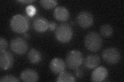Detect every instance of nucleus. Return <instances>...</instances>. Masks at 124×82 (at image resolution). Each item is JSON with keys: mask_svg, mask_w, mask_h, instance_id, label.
Segmentation results:
<instances>
[{"mask_svg": "<svg viewBox=\"0 0 124 82\" xmlns=\"http://www.w3.org/2000/svg\"><path fill=\"white\" fill-rule=\"evenodd\" d=\"M83 61L82 53L78 50H72L69 52L66 58V63L71 69H77L82 65Z\"/></svg>", "mask_w": 124, "mask_h": 82, "instance_id": "4", "label": "nucleus"}, {"mask_svg": "<svg viewBox=\"0 0 124 82\" xmlns=\"http://www.w3.org/2000/svg\"><path fill=\"white\" fill-rule=\"evenodd\" d=\"M53 15L57 21L64 22L68 20L69 18L70 14L66 8L63 6H60L54 9Z\"/></svg>", "mask_w": 124, "mask_h": 82, "instance_id": "13", "label": "nucleus"}, {"mask_svg": "<svg viewBox=\"0 0 124 82\" xmlns=\"http://www.w3.org/2000/svg\"><path fill=\"white\" fill-rule=\"evenodd\" d=\"M10 25L13 32L18 33H24L29 29V21L26 16L16 14L11 18Z\"/></svg>", "mask_w": 124, "mask_h": 82, "instance_id": "1", "label": "nucleus"}, {"mask_svg": "<svg viewBox=\"0 0 124 82\" xmlns=\"http://www.w3.org/2000/svg\"><path fill=\"white\" fill-rule=\"evenodd\" d=\"M0 82H18L19 80L15 77L14 76H11V75H7L2 76L1 79H0Z\"/></svg>", "mask_w": 124, "mask_h": 82, "instance_id": "19", "label": "nucleus"}, {"mask_svg": "<svg viewBox=\"0 0 124 82\" xmlns=\"http://www.w3.org/2000/svg\"><path fill=\"white\" fill-rule=\"evenodd\" d=\"M25 10L27 14L30 17H32L36 12V8L33 5H29L27 6Z\"/></svg>", "mask_w": 124, "mask_h": 82, "instance_id": "20", "label": "nucleus"}, {"mask_svg": "<svg viewBox=\"0 0 124 82\" xmlns=\"http://www.w3.org/2000/svg\"><path fill=\"white\" fill-rule=\"evenodd\" d=\"M100 32L104 38H109L113 33V29L109 24H104L101 27Z\"/></svg>", "mask_w": 124, "mask_h": 82, "instance_id": "17", "label": "nucleus"}, {"mask_svg": "<svg viewBox=\"0 0 124 82\" xmlns=\"http://www.w3.org/2000/svg\"><path fill=\"white\" fill-rule=\"evenodd\" d=\"M103 60L107 63L113 65L117 63L121 58V54L119 50L115 48L110 47L104 49L102 53Z\"/></svg>", "mask_w": 124, "mask_h": 82, "instance_id": "5", "label": "nucleus"}, {"mask_svg": "<svg viewBox=\"0 0 124 82\" xmlns=\"http://www.w3.org/2000/svg\"><path fill=\"white\" fill-rule=\"evenodd\" d=\"M10 47L14 52L19 55H22L27 51L28 45L25 40L18 37L14 38L11 41Z\"/></svg>", "mask_w": 124, "mask_h": 82, "instance_id": "6", "label": "nucleus"}, {"mask_svg": "<svg viewBox=\"0 0 124 82\" xmlns=\"http://www.w3.org/2000/svg\"><path fill=\"white\" fill-rule=\"evenodd\" d=\"M55 36L57 40L62 43L69 42L73 37L71 26L66 23L61 24L56 27Z\"/></svg>", "mask_w": 124, "mask_h": 82, "instance_id": "3", "label": "nucleus"}, {"mask_svg": "<svg viewBox=\"0 0 124 82\" xmlns=\"http://www.w3.org/2000/svg\"><path fill=\"white\" fill-rule=\"evenodd\" d=\"M102 44V38L97 32H90L85 37V46L90 51H98L101 48Z\"/></svg>", "mask_w": 124, "mask_h": 82, "instance_id": "2", "label": "nucleus"}, {"mask_svg": "<svg viewBox=\"0 0 124 82\" xmlns=\"http://www.w3.org/2000/svg\"><path fill=\"white\" fill-rule=\"evenodd\" d=\"M100 63L99 57L96 54H90L85 57L84 64L88 69H94L96 68Z\"/></svg>", "mask_w": 124, "mask_h": 82, "instance_id": "14", "label": "nucleus"}, {"mask_svg": "<svg viewBox=\"0 0 124 82\" xmlns=\"http://www.w3.org/2000/svg\"><path fill=\"white\" fill-rule=\"evenodd\" d=\"M14 64V57L11 52L4 50L0 51V67L3 70L9 69Z\"/></svg>", "mask_w": 124, "mask_h": 82, "instance_id": "8", "label": "nucleus"}, {"mask_svg": "<svg viewBox=\"0 0 124 82\" xmlns=\"http://www.w3.org/2000/svg\"><path fill=\"white\" fill-rule=\"evenodd\" d=\"M50 69L55 75H60L64 72L66 68L65 62L59 57L54 58L50 62Z\"/></svg>", "mask_w": 124, "mask_h": 82, "instance_id": "9", "label": "nucleus"}, {"mask_svg": "<svg viewBox=\"0 0 124 82\" xmlns=\"http://www.w3.org/2000/svg\"><path fill=\"white\" fill-rule=\"evenodd\" d=\"M28 58L31 63L37 64L41 60V54L39 51L35 48L31 49L28 53Z\"/></svg>", "mask_w": 124, "mask_h": 82, "instance_id": "15", "label": "nucleus"}, {"mask_svg": "<svg viewBox=\"0 0 124 82\" xmlns=\"http://www.w3.org/2000/svg\"><path fill=\"white\" fill-rule=\"evenodd\" d=\"M77 21L79 25L83 28L91 27L94 23V17L89 11H82L77 15Z\"/></svg>", "mask_w": 124, "mask_h": 82, "instance_id": "7", "label": "nucleus"}, {"mask_svg": "<svg viewBox=\"0 0 124 82\" xmlns=\"http://www.w3.org/2000/svg\"><path fill=\"white\" fill-rule=\"evenodd\" d=\"M41 6L46 9H51L57 4V1L54 0H41L39 1Z\"/></svg>", "mask_w": 124, "mask_h": 82, "instance_id": "18", "label": "nucleus"}, {"mask_svg": "<svg viewBox=\"0 0 124 82\" xmlns=\"http://www.w3.org/2000/svg\"><path fill=\"white\" fill-rule=\"evenodd\" d=\"M56 81L59 82H73L76 81V78L72 74L64 71L59 75Z\"/></svg>", "mask_w": 124, "mask_h": 82, "instance_id": "16", "label": "nucleus"}, {"mask_svg": "<svg viewBox=\"0 0 124 82\" xmlns=\"http://www.w3.org/2000/svg\"><path fill=\"white\" fill-rule=\"evenodd\" d=\"M77 69V71H76V74H77V76H78V77L82 76V74H83L82 72L81 71L80 69Z\"/></svg>", "mask_w": 124, "mask_h": 82, "instance_id": "23", "label": "nucleus"}, {"mask_svg": "<svg viewBox=\"0 0 124 82\" xmlns=\"http://www.w3.org/2000/svg\"><path fill=\"white\" fill-rule=\"evenodd\" d=\"M49 22L46 18L38 17L33 22L34 29L38 32H44L49 28Z\"/></svg>", "mask_w": 124, "mask_h": 82, "instance_id": "11", "label": "nucleus"}, {"mask_svg": "<svg viewBox=\"0 0 124 82\" xmlns=\"http://www.w3.org/2000/svg\"><path fill=\"white\" fill-rule=\"evenodd\" d=\"M108 75V71L106 68L103 66H99L96 68L92 74V81L98 82L104 81Z\"/></svg>", "mask_w": 124, "mask_h": 82, "instance_id": "10", "label": "nucleus"}, {"mask_svg": "<svg viewBox=\"0 0 124 82\" xmlns=\"http://www.w3.org/2000/svg\"><path fill=\"white\" fill-rule=\"evenodd\" d=\"M35 1H30V0H28V1H19L18 2H20L22 3H32L34 2Z\"/></svg>", "mask_w": 124, "mask_h": 82, "instance_id": "24", "label": "nucleus"}, {"mask_svg": "<svg viewBox=\"0 0 124 82\" xmlns=\"http://www.w3.org/2000/svg\"><path fill=\"white\" fill-rule=\"evenodd\" d=\"M20 79L24 82H36L39 79V76L36 70L29 68L24 70L21 73Z\"/></svg>", "mask_w": 124, "mask_h": 82, "instance_id": "12", "label": "nucleus"}, {"mask_svg": "<svg viewBox=\"0 0 124 82\" xmlns=\"http://www.w3.org/2000/svg\"><path fill=\"white\" fill-rule=\"evenodd\" d=\"M24 37H25L26 38H29V36H28V35L26 34H24Z\"/></svg>", "mask_w": 124, "mask_h": 82, "instance_id": "25", "label": "nucleus"}, {"mask_svg": "<svg viewBox=\"0 0 124 82\" xmlns=\"http://www.w3.org/2000/svg\"><path fill=\"white\" fill-rule=\"evenodd\" d=\"M7 47V42L4 38L1 37L0 38V51L6 50Z\"/></svg>", "mask_w": 124, "mask_h": 82, "instance_id": "21", "label": "nucleus"}, {"mask_svg": "<svg viewBox=\"0 0 124 82\" xmlns=\"http://www.w3.org/2000/svg\"><path fill=\"white\" fill-rule=\"evenodd\" d=\"M49 28L51 31H53L54 30H55V29L56 28V23L53 21L49 22Z\"/></svg>", "mask_w": 124, "mask_h": 82, "instance_id": "22", "label": "nucleus"}]
</instances>
